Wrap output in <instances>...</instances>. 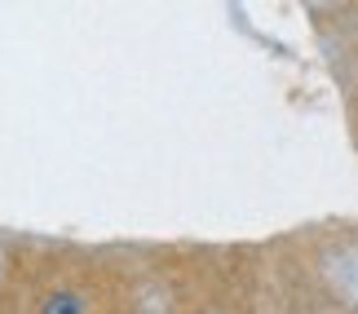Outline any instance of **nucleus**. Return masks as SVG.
<instances>
[{
	"label": "nucleus",
	"instance_id": "obj_1",
	"mask_svg": "<svg viewBox=\"0 0 358 314\" xmlns=\"http://www.w3.org/2000/svg\"><path fill=\"white\" fill-rule=\"evenodd\" d=\"M45 314H80V301L71 292H53L49 301H45Z\"/></svg>",
	"mask_w": 358,
	"mask_h": 314
}]
</instances>
